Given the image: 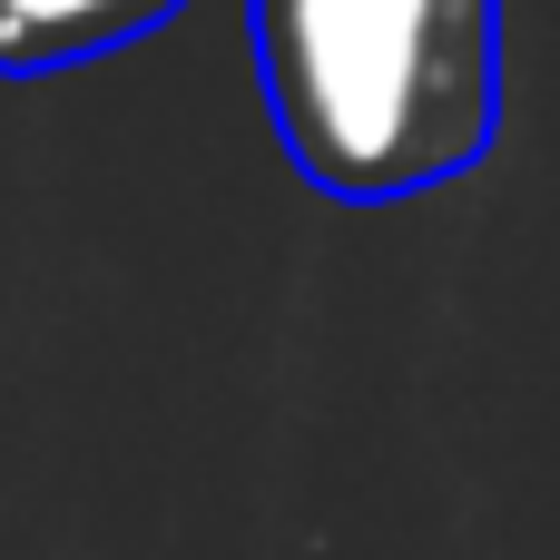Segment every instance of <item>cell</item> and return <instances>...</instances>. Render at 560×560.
Instances as JSON below:
<instances>
[{"label": "cell", "mask_w": 560, "mask_h": 560, "mask_svg": "<svg viewBox=\"0 0 560 560\" xmlns=\"http://www.w3.org/2000/svg\"><path fill=\"white\" fill-rule=\"evenodd\" d=\"M285 167L335 207H404L502 138V0H246Z\"/></svg>", "instance_id": "6da1fadb"}, {"label": "cell", "mask_w": 560, "mask_h": 560, "mask_svg": "<svg viewBox=\"0 0 560 560\" xmlns=\"http://www.w3.org/2000/svg\"><path fill=\"white\" fill-rule=\"evenodd\" d=\"M187 0H0V79H49L79 59H118L167 30Z\"/></svg>", "instance_id": "7a4b0ae2"}]
</instances>
